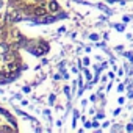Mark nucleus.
<instances>
[{
  "label": "nucleus",
  "mask_w": 133,
  "mask_h": 133,
  "mask_svg": "<svg viewBox=\"0 0 133 133\" xmlns=\"http://www.w3.org/2000/svg\"><path fill=\"white\" fill-rule=\"evenodd\" d=\"M35 14H36V16H44V14H45V8H42V6H38V8L35 10Z\"/></svg>",
  "instance_id": "1"
},
{
  "label": "nucleus",
  "mask_w": 133,
  "mask_h": 133,
  "mask_svg": "<svg viewBox=\"0 0 133 133\" xmlns=\"http://www.w3.org/2000/svg\"><path fill=\"white\" fill-rule=\"evenodd\" d=\"M58 10V5L55 2H50V11H56Z\"/></svg>",
  "instance_id": "3"
},
{
  "label": "nucleus",
  "mask_w": 133,
  "mask_h": 133,
  "mask_svg": "<svg viewBox=\"0 0 133 133\" xmlns=\"http://www.w3.org/2000/svg\"><path fill=\"white\" fill-rule=\"evenodd\" d=\"M17 68H19V64H17V63H11V64L8 66V71H16Z\"/></svg>",
  "instance_id": "2"
}]
</instances>
